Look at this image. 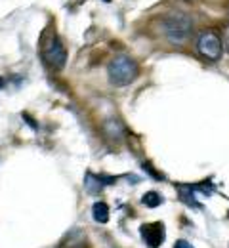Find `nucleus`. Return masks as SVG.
Returning <instances> with one entry per match:
<instances>
[{"label": "nucleus", "mask_w": 229, "mask_h": 248, "mask_svg": "<svg viewBox=\"0 0 229 248\" xmlns=\"http://www.w3.org/2000/svg\"><path fill=\"white\" fill-rule=\"evenodd\" d=\"M193 29V19L183 12L168 14L163 19V32L172 44H182L187 40Z\"/></svg>", "instance_id": "obj_1"}, {"label": "nucleus", "mask_w": 229, "mask_h": 248, "mask_svg": "<svg viewBox=\"0 0 229 248\" xmlns=\"http://www.w3.org/2000/svg\"><path fill=\"white\" fill-rule=\"evenodd\" d=\"M137 63L134 62L128 56H117L109 62L107 67V77H109V82L113 86H126L136 80L137 77Z\"/></svg>", "instance_id": "obj_2"}, {"label": "nucleus", "mask_w": 229, "mask_h": 248, "mask_svg": "<svg viewBox=\"0 0 229 248\" xmlns=\"http://www.w3.org/2000/svg\"><path fill=\"white\" fill-rule=\"evenodd\" d=\"M197 50L204 60L218 62L222 58V54H224V42H222L218 32L204 31L200 32V36L197 38Z\"/></svg>", "instance_id": "obj_3"}, {"label": "nucleus", "mask_w": 229, "mask_h": 248, "mask_svg": "<svg viewBox=\"0 0 229 248\" xmlns=\"http://www.w3.org/2000/svg\"><path fill=\"white\" fill-rule=\"evenodd\" d=\"M42 60L54 69H63L67 62V50L60 38H50L42 46Z\"/></svg>", "instance_id": "obj_4"}, {"label": "nucleus", "mask_w": 229, "mask_h": 248, "mask_svg": "<svg viewBox=\"0 0 229 248\" xmlns=\"http://www.w3.org/2000/svg\"><path fill=\"white\" fill-rule=\"evenodd\" d=\"M141 237L145 241V245L149 248H159L164 243V225L161 221L157 223H147V225H141Z\"/></svg>", "instance_id": "obj_5"}, {"label": "nucleus", "mask_w": 229, "mask_h": 248, "mask_svg": "<svg viewBox=\"0 0 229 248\" xmlns=\"http://www.w3.org/2000/svg\"><path fill=\"white\" fill-rule=\"evenodd\" d=\"M92 216L94 219L98 221V223H107L109 221V206L105 204V202H94V206H92Z\"/></svg>", "instance_id": "obj_6"}, {"label": "nucleus", "mask_w": 229, "mask_h": 248, "mask_svg": "<svg viewBox=\"0 0 229 248\" xmlns=\"http://www.w3.org/2000/svg\"><path fill=\"white\" fill-rule=\"evenodd\" d=\"M101 180H99V176H94L92 172H88L86 174V180H84V187H86V191L88 193H92V195H98L99 189H101Z\"/></svg>", "instance_id": "obj_7"}, {"label": "nucleus", "mask_w": 229, "mask_h": 248, "mask_svg": "<svg viewBox=\"0 0 229 248\" xmlns=\"http://www.w3.org/2000/svg\"><path fill=\"white\" fill-rule=\"evenodd\" d=\"M141 202L147 206V208H157V206H161L164 202V199L159 195V193H155V191H149V193H145L143 195V199H141Z\"/></svg>", "instance_id": "obj_8"}, {"label": "nucleus", "mask_w": 229, "mask_h": 248, "mask_svg": "<svg viewBox=\"0 0 229 248\" xmlns=\"http://www.w3.org/2000/svg\"><path fill=\"white\" fill-rule=\"evenodd\" d=\"M143 168H145V170H147V172H149V174H151L153 178H157V180H163V174L155 172V170H153V166H151L149 162H143Z\"/></svg>", "instance_id": "obj_9"}, {"label": "nucleus", "mask_w": 229, "mask_h": 248, "mask_svg": "<svg viewBox=\"0 0 229 248\" xmlns=\"http://www.w3.org/2000/svg\"><path fill=\"white\" fill-rule=\"evenodd\" d=\"M174 248H193L191 247V243H187V241H176V245H174Z\"/></svg>", "instance_id": "obj_10"}, {"label": "nucleus", "mask_w": 229, "mask_h": 248, "mask_svg": "<svg viewBox=\"0 0 229 248\" xmlns=\"http://www.w3.org/2000/svg\"><path fill=\"white\" fill-rule=\"evenodd\" d=\"M23 119L27 121V124H29L31 128H36V124H34V121H33V119H31V117H29V115H27V113H23Z\"/></svg>", "instance_id": "obj_11"}, {"label": "nucleus", "mask_w": 229, "mask_h": 248, "mask_svg": "<svg viewBox=\"0 0 229 248\" xmlns=\"http://www.w3.org/2000/svg\"><path fill=\"white\" fill-rule=\"evenodd\" d=\"M2 86H4V80H2V77H0V88H2Z\"/></svg>", "instance_id": "obj_12"}, {"label": "nucleus", "mask_w": 229, "mask_h": 248, "mask_svg": "<svg viewBox=\"0 0 229 248\" xmlns=\"http://www.w3.org/2000/svg\"><path fill=\"white\" fill-rule=\"evenodd\" d=\"M228 52H229V38H228Z\"/></svg>", "instance_id": "obj_13"}, {"label": "nucleus", "mask_w": 229, "mask_h": 248, "mask_svg": "<svg viewBox=\"0 0 229 248\" xmlns=\"http://www.w3.org/2000/svg\"><path fill=\"white\" fill-rule=\"evenodd\" d=\"M105 2H111V0H105Z\"/></svg>", "instance_id": "obj_14"}]
</instances>
